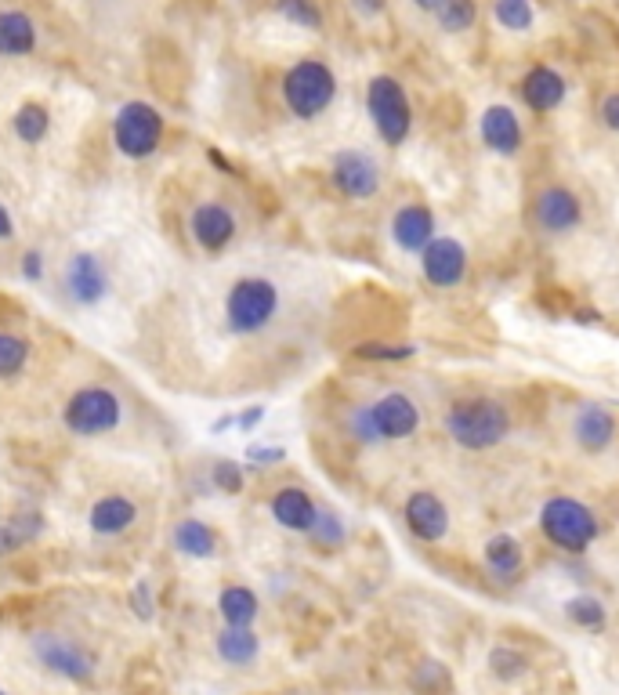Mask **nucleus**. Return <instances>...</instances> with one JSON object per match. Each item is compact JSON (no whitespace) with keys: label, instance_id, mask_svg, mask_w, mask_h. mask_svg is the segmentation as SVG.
Masks as SVG:
<instances>
[{"label":"nucleus","instance_id":"nucleus-1","mask_svg":"<svg viewBox=\"0 0 619 695\" xmlns=\"http://www.w3.org/2000/svg\"><path fill=\"white\" fill-rule=\"evenodd\" d=\"M449 442L467 453H489L511 435V410L493 395H471L457 399L442 417Z\"/></svg>","mask_w":619,"mask_h":695},{"label":"nucleus","instance_id":"nucleus-2","mask_svg":"<svg viewBox=\"0 0 619 695\" xmlns=\"http://www.w3.org/2000/svg\"><path fill=\"white\" fill-rule=\"evenodd\" d=\"M279 315V286L265 276H243L225 294V330L232 337H258Z\"/></svg>","mask_w":619,"mask_h":695},{"label":"nucleus","instance_id":"nucleus-3","mask_svg":"<svg viewBox=\"0 0 619 695\" xmlns=\"http://www.w3.org/2000/svg\"><path fill=\"white\" fill-rule=\"evenodd\" d=\"M540 533L543 540L565 554H583L598 540L601 525L591 507L576 496H547L540 507Z\"/></svg>","mask_w":619,"mask_h":695},{"label":"nucleus","instance_id":"nucleus-4","mask_svg":"<svg viewBox=\"0 0 619 695\" xmlns=\"http://www.w3.org/2000/svg\"><path fill=\"white\" fill-rule=\"evenodd\" d=\"M337 98V77L334 69L319 58H301L286 69L283 77V102L297 120H315L323 116Z\"/></svg>","mask_w":619,"mask_h":695},{"label":"nucleus","instance_id":"nucleus-5","mask_svg":"<svg viewBox=\"0 0 619 695\" xmlns=\"http://www.w3.org/2000/svg\"><path fill=\"white\" fill-rule=\"evenodd\" d=\"M366 113H370L373 127L381 134V142L399 149L413 131V105L406 87L395 77H373L370 87H366Z\"/></svg>","mask_w":619,"mask_h":695},{"label":"nucleus","instance_id":"nucleus-6","mask_svg":"<svg viewBox=\"0 0 619 695\" xmlns=\"http://www.w3.org/2000/svg\"><path fill=\"white\" fill-rule=\"evenodd\" d=\"M124 420V402L113 388H102V384H87L80 388L73 399L66 402L62 410V424H66L73 435L80 438H95L105 431H116Z\"/></svg>","mask_w":619,"mask_h":695},{"label":"nucleus","instance_id":"nucleus-7","mask_svg":"<svg viewBox=\"0 0 619 695\" xmlns=\"http://www.w3.org/2000/svg\"><path fill=\"white\" fill-rule=\"evenodd\" d=\"M529 225L547 239H562L583 225V200L562 181H547L529 200Z\"/></svg>","mask_w":619,"mask_h":695},{"label":"nucleus","instance_id":"nucleus-8","mask_svg":"<svg viewBox=\"0 0 619 695\" xmlns=\"http://www.w3.org/2000/svg\"><path fill=\"white\" fill-rule=\"evenodd\" d=\"M163 142V116L149 102H127L113 120V145L127 160L153 156Z\"/></svg>","mask_w":619,"mask_h":695},{"label":"nucleus","instance_id":"nucleus-9","mask_svg":"<svg viewBox=\"0 0 619 695\" xmlns=\"http://www.w3.org/2000/svg\"><path fill=\"white\" fill-rule=\"evenodd\" d=\"M381 163L373 160L366 149H341L330 156V185L341 200L366 203L381 192Z\"/></svg>","mask_w":619,"mask_h":695},{"label":"nucleus","instance_id":"nucleus-10","mask_svg":"<svg viewBox=\"0 0 619 695\" xmlns=\"http://www.w3.org/2000/svg\"><path fill=\"white\" fill-rule=\"evenodd\" d=\"M420 276L431 290H453L467 279V268H471V254L460 243L457 236H435L428 247L420 250Z\"/></svg>","mask_w":619,"mask_h":695},{"label":"nucleus","instance_id":"nucleus-11","mask_svg":"<svg viewBox=\"0 0 619 695\" xmlns=\"http://www.w3.org/2000/svg\"><path fill=\"white\" fill-rule=\"evenodd\" d=\"M33 645V656L58 677H69V681H91L95 677V656L87 652L84 645H77L66 634H51V630H40L29 638Z\"/></svg>","mask_w":619,"mask_h":695},{"label":"nucleus","instance_id":"nucleus-12","mask_svg":"<svg viewBox=\"0 0 619 695\" xmlns=\"http://www.w3.org/2000/svg\"><path fill=\"white\" fill-rule=\"evenodd\" d=\"M373 424L381 431V442H406L420 431V406L410 391L391 388L370 402Z\"/></svg>","mask_w":619,"mask_h":695},{"label":"nucleus","instance_id":"nucleus-13","mask_svg":"<svg viewBox=\"0 0 619 695\" xmlns=\"http://www.w3.org/2000/svg\"><path fill=\"white\" fill-rule=\"evenodd\" d=\"M388 236H391V243L402 250V254H413V258H420V250L439 236L435 210H431L428 203H417V200L402 203V207H395V214H391V221H388Z\"/></svg>","mask_w":619,"mask_h":695},{"label":"nucleus","instance_id":"nucleus-14","mask_svg":"<svg viewBox=\"0 0 619 695\" xmlns=\"http://www.w3.org/2000/svg\"><path fill=\"white\" fill-rule=\"evenodd\" d=\"M402 518L420 543H442L449 536V507L435 489H413L402 504Z\"/></svg>","mask_w":619,"mask_h":695},{"label":"nucleus","instance_id":"nucleus-15","mask_svg":"<svg viewBox=\"0 0 619 695\" xmlns=\"http://www.w3.org/2000/svg\"><path fill=\"white\" fill-rule=\"evenodd\" d=\"M189 232L200 250L221 254V250L236 239L239 221H236V214H232V207H225V203H218V200H207V203H196V207H192Z\"/></svg>","mask_w":619,"mask_h":695},{"label":"nucleus","instance_id":"nucleus-16","mask_svg":"<svg viewBox=\"0 0 619 695\" xmlns=\"http://www.w3.org/2000/svg\"><path fill=\"white\" fill-rule=\"evenodd\" d=\"M569 435L583 453H605L619 435V420L601 402H583L569 420Z\"/></svg>","mask_w":619,"mask_h":695},{"label":"nucleus","instance_id":"nucleus-17","mask_svg":"<svg viewBox=\"0 0 619 695\" xmlns=\"http://www.w3.org/2000/svg\"><path fill=\"white\" fill-rule=\"evenodd\" d=\"M62 286H66V297L73 305H98L105 294H109V272H105L102 258L84 250V254H73L66 265V276H62Z\"/></svg>","mask_w":619,"mask_h":695},{"label":"nucleus","instance_id":"nucleus-18","mask_svg":"<svg viewBox=\"0 0 619 695\" xmlns=\"http://www.w3.org/2000/svg\"><path fill=\"white\" fill-rule=\"evenodd\" d=\"M478 134H482V145L496 156H518L525 145L522 120L507 105H489L482 120H478Z\"/></svg>","mask_w":619,"mask_h":695},{"label":"nucleus","instance_id":"nucleus-19","mask_svg":"<svg viewBox=\"0 0 619 695\" xmlns=\"http://www.w3.org/2000/svg\"><path fill=\"white\" fill-rule=\"evenodd\" d=\"M268 511L276 518V525L290 529V533H312L315 518H319V504L312 500L305 486H283L272 493L268 500Z\"/></svg>","mask_w":619,"mask_h":695},{"label":"nucleus","instance_id":"nucleus-20","mask_svg":"<svg viewBox=\"0 0 619 695\" xmlns=\"http://www.w3.org/2000/svg\"><path fill=\"white\" fill-rule=\"evenodd\" d=\"M482 565L496 583H515L525 569V547L511 533H493L482 547Z\"/></svg>","mask_w":619,"mask_h":695},{"label":"nucleus","instance_id":"nucleus-21","mask_svg":"<svg viewBox=\"0 0 619 695\" xmlns=\"http://www.w3.org/2000/svg\"><path fill=\"white\" fill-rule=\"evenodd\" d=\"M134 522H138V507H134V500L124 493L98 496L95 504H91V515H87V525H91V533L95 536H120V533H127Z\"/></svg>","mask_w":619,"mask_h":695},{"label":"nucleus","instance_id":"nucleus-22","mask_svg":"<svg viewBox=\"0 0 619 695\" xmlns=\"http://www.w3.org/2000/svg\"><path fill=\"white\" fill-rule=\"evenodd\" d=\"M522 98L533 113H554L565 102V77L551 66H533L522 77Z\"/></svg>","mask_w":619,"mask_h":695},{"label":"nucleus","instance_id":"nucleus-23","mask_svg":"<svg viewBox=\"0 0 619 695\" xmlns=\"http://www.w3.org/2000/svg\"><path fill=\"white\" fill-rule=\"evenodd\" d=\"M214 648L229 667H250L261 656V638L250 627H225L214 641Z\"/></svg>","mask_w":619,"mask_h":695},{"label":"nucleus","instance_id":"nucleus-24","mask_svg":"<svg viewBox=\"0 0 619 695\" xmlns=\"http://www.w3.org/2000/svg\"><path fill=\"white\" fill-rule=\"evenodd\" d=\"M37 48V26L22 11H0V55H29Z\"/></svg>","mask_w":619,"mask_h":695},{"label":"nucleus","instance_id":"nucleus-25","mask_svg":"<svg viewBox=\"0 0 619 695\" xmlns=\"http://www.w3.org/2000/svg\"><path fill=\"white\" fill-rule=\"evenodd\" d=\"M174 547L181 554H189V558H210L218 551V533L207 522H200V518H181L174 525Z\"/></svg>","mask_w":619,"mask_h":695},{"label":"nucleus","instance_id":"nucleus-26","mask_svg":"<svg viewBox=\"0 0 619 695\" xmlns=\"http://www.w3.org/2000/svg\"><path fill=\"white\" fill-rule=\"evenodd\" d=\"M258 594L250 591V587H225L218 598V612L225 619V627H250L254 619H258Z\"/></svg>","mask_w":619,"mask_h":695},{"label":"nucleus","instance_id":"nucleus-27","mask_svg":"<svg viewBox=\"0 0 619 695\" xmlns=\"http://www.w3.org/2000/svg\"><path fill=\"white\" fill-rule=\"evenodd\" d=\"M486 667L489 674L496 677V681H504V685H515V681H522L525 674H529V656H525L522 648L515 645H493L489 648V659H486Z\"/></svg>","mask_w":619,"mask_h":695},{"label":"nucleus","instance_id":"nucleus-28","mask_svg":"<svg viewBox=\"0 0 619 695\" xmlns=\"http://www.w3.org/2000/svg\"><path fill=\"white\" fill-rule=\"evenodd\" d=\"M562 612H565V619H569L572 627L591 630V634L605 630V623H609V612H605V605H601L594 594H576V598L565 601Z\"/></svg>","mask_w":619,"mask_h":695},{"label":"nucleus","instance_id":"nucleus-29","mask_svg":"<svg viewBox=\"0 0 619 695\" xmlns=\"http://www.w3.org/2000/svg\"><path fill=\"white\" fill-rule=\"evenodd\" d=\"M308 540L315 547H323V551H341L344 543H348V522L337 511H330V507H319V518H315Z\"/></svg>","mask_w":619,"mask_h":695},{"label":"nucleus","instance_id":"nucleus-30","mask_svg":"<svg viewBox=\"0 0 619 695\" xmlns=\"http://www.w3.org/2000/svg\"><path fill=\"white\" fill-rule=\"evenodd\" d=\"M344 435L352 438L355 446H381V431L373 424L370 402H355L344 413Z\"/></svg>","mask_w":619,"mask_h":695},{"label":"nucleus","instance_id":"nucleus-31","mask_svg":"<svg viewBox=\"0 0 619 695\" xmlns=\"http://www.w3.org/2000/svg\"><path fill=\"white\" fill-rule=\"evenodd\" d=\"M493 15L496 22L511 33H529L536 22V8L533 0H493Z\"/></svg>","mask_w":619,"mask_h":695},{"label":"nucleus","instance_id":"nucleus-32","mask_svg":"<svg viewBox=\"0 0 619 695\" xmlns=\"http://www.w3.org/2000/svg\"><path fill=\"white\" fill-rule=\"evenodd\" d=\"M48 127H51V116H48V109L44 105H37V102H26L15 113V134H19L22 142L26 145H37V142H44V134H48Z\"/></svg>","mask_w":619,"mask_h":695},{"label":"nucleus","instance_id":"nucleus-33","mask_svg":"<svg viewBox=\"0 0 619 695\" xmlns=\"http://www.w3.org/2000/svg\"><path fill=\"white\" fill-rule=\"evenodd\" d=\"M435 19L446 33H467L478 22V4L475 0H442Z\"/></svg>","mask_w":619,"mask_h":695},{"label":"nucleus","instance_id":"nucleus-34","mask_svg":"<svg viewBox=\"0 0 619 695\" xmlns=\"http://www.w3.org/2000/svg\"><path fill=\"white\" fill-rule=\"evenodd\" d=\"M29 362V341L26 337H15L8 330H0V377L11 381V377H19L26 370Z\"/></svg>","mask_w":619,"mask_h":695},{"label":"nucleus","instance_id":"nucleus-35","mask_svg":"<svg viewBox=\"0 0 619 695\" xmlns=\"http://www.w3.org/2000/svg\"><path fill=\"white\" fill-rule=\"evenodd\" d=\"M413 355H417V344H388V341L355 344V359L362 362H406Z\"/></svg>","mask_w":619,"mask_h":695},{"label":"nucleus","instance_id":"nucleus-36","mask_svg":"<svg viewBox=\"0 0 619 695\" xmlns=\"http://www.w3.org/2000/svg\"><path fill=\"white\" fill-rule=\"evenodd\" d=\"M449 667H442L439 659H424L417 670H413V677H410V685L417 688L420 695H442L449 688Z\"/></svg>","mask_w":619,"mask_h":695},{"label":"nucleus","instance_id":"nucleus-37","mask_svg":"<svg viewBox=\"0 0 619 695\" xmlns=\"http://www.w3.org/2000/svg\"><path fill=\"white\" fill-rule=\"evenodd\" d=\"M276 8H279V15H286L294 26L323 29V11H319L315 0H276Z\"/></svg>","mask_w":619,"mask_h":695},{"label":"nucleus","instance_id":"nucleus-38","mask_svg":"<svg viewBox=\"0 0 619 695\" xmlns=\"http://www.w3.org/2000/svg\"><path fill=\"white\" fill-rule=\"evenodd\" d=\"M210 482H214V489L218 493H243V486H247V475H243V467L236 464V460H218V464L210 467Z\"/></svg>","mask_w":619,"mask_h":695},{"label":"nucleus","instance_id":"nucleus-39","mask_svg":"<svg viewBox=\"0 0 619 695\" xmlns=\"http://www.w3.org/2000/svg\"><path fill=\"white\" fill-rule=\"evenodd\" d=\"M131 609L138 619H153V587H149L145 580L131 591Z\"/></svg>","mask_w":619,"mask_h":695},{"label":"nucleus","instance_id":"nucleus-40","mask_svg":"<svg viewBox=\"0 0 619 695\" xmlns=\"http://www.w3.org/2000/svg\"><path fill=\"white\" fill-rule=\"evenodd\" d=\"M283 457H286L283 446H250L247 449V460L254 467H272V464H279Z\"/></svg>","mask_w":619,"mask_h":695},{"label":"nucleus","instance_id":"nucleus-41","mask_svg":"<svg viewBox=\"0 0 619 695\" xmlns=\"http://www.w3.org/2000/svg\"><path fill=\"white\" fill-rule=\"evenodd\" d=\"M11 525L19 529V536L22 540H37L40 533H44V518L37 515V511H29V515H19V518H11Z\"/></svg>","mask_w":619,"mask_h":695},{"label":"nucleus","instance_id":"nucleus-42","mask_svg":"<svg viewBox=\"0 0 619 695\" xmlns=\"http://www.w3.org/2000/svg\"><path fill=\"white\" fill-rule=\"evenodd\" d=\"M598 116H601V124L609 127V131H616V134H619V91H612V95L601 98Z\"/></svg>","mask_w":619,"mask_h":695},{"label":"nucleus","instance_id":"nucleus-43","mask_svg":"<svg viewBox=\"0 0 619 695\" xmlns=\"http://www.w3.org/2000/svg\"><path fill=\"white\" fill-rule=\"evenodd\" d=\"M22 536H19V529L11 522H0V558H8V554H15V551H22Z\"/></svg>","mask_w":619,"mask_h":695},{"label":"nucleus","instance_id":"nucleus-44","mask_svg":"<svg viewBox=\"0 0 619 695\" xmlns=\"http://www.w3.org/2000/svg\"><path fill=\"white\" fill-rule=\"evenodd\" d=\"M22 276L26 279L44 276V254H40V250H26V254H22Z\"/></svg>","mask_w":619,"mask_h":695},{"label":"nucleus","instance_id":"nucleus-45","mask_svg":"<svg viewBox=\"0 0 619 695\" xmlns=\"http://www.w3.org/2000/svg\"><path fill=\"white\" fill-rule=\"evenodd\" d=\"M261 420H265V406H250V410H243L236 417V428L239 431H254L261 424Z\"/></svg>","mask_w":619,"mask_h":695},{"label":"nucleus","instance_id":"nucleus-46","mask_svg":"<svg viewBox=\"0 0 619 695\" xmlns=\"http://www.w3.org/2000/svg\"><path fill=\"white\" fill-rule=\"evenodd\" d=\"M352 8L359 11V15H366V19H377V15L388 8V0H352Z\"/></svg>","mask_w":619,"mask_h":695},{"label":"nucleus","instance_id":"nucleus-47","mask_svg":"<svg viewBox=\"0 0 619 695\" xmlns=\"http://www.w3.org/2000/svg\"><path fill=\"white\" fill-rule=\"evenodd\" d=\"M11 236H15V221H11L8 207H4V203H0V243H8Z\"/></svg>","mask_w":619,"mask_h":695},{"label":"nucleus","instance_id":"nucleus-48","mask_svg":"<svg viewBox=\"0 0 619 695\" xmlns=\"http://www.w3.org/2000/svg\"><path fill=\"white\" fill-rule=\"evenodd\" d=\"M601 312L598 308H576V323H598Z\"/></svg>","mask_w":619,"mask_h":695},{"label":"nucleus","instance_id":"nucleus-49","mask_svg":"<svg viewBox=\"0 0 619 695\" xmlns=\"http://www.w3.org/2000/svg\"><path fill=\"white\" fill-rule=\"evenodd\" d=\"M225 428H236V417H232V413H225V417L214 420V428H210V431L218 435V431H225Z\"/></svg>","mask_w":619,"mask_h":695},{"label":"nucleus","instance_id":"nucleus-50","mask_svg":"<svg viewBox=\"0 0 619 695\" xmlns=\"http://www.w3.org/2000/svg\"><path fill=\"white\" fill-rule=\"evenodd\" d=\"M413 4H417L420 11H428V15H435V11H439L442 0H413Z\"/></svg>","mask_w":619,"mask_h":695},{"label":"nucleus","instance_id":"nucleus-51","mask_svg":"<svg viewBox=\"0 0 619 695\" xmlns=\"http://www.w3.org/2000/svg\"><path fill=\"white\" fill-rule=\"evenodd\" d=\"M0 695H8V692H4V688H0Z\"/></svg>","mask_w":619,"mask_h":695}]
</instances>
